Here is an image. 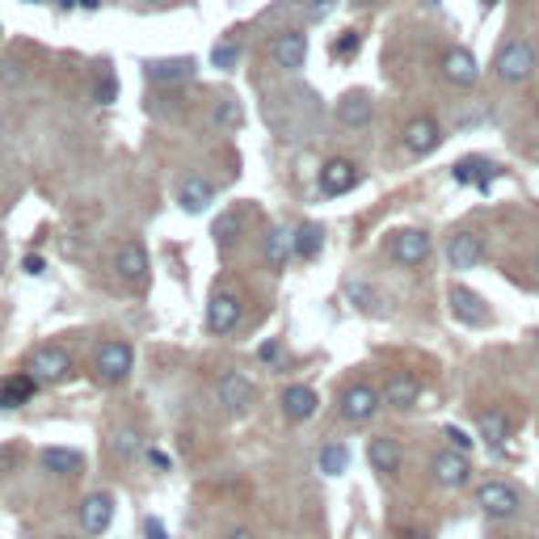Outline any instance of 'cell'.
<instances>
[{"instance_id": "6da1fadb", "label": "cell", "mask_w": 539, "mask_h": 539, "mask_svg": "<svg viewBox=\"0 0 539 539\" xmlns=\"http://www.w3.org/2000/svg\"><path fill=\"white\" fill-rule=\"evenodd\" d=\"M135 371V350L127 341H101L98 354H93V375H98V384H122L127 375Z\"/></svg>"}, {"instance_id": "7a4b0ae2", "label": "cell", "mask_w": 539, "mask_h": 539, "mask_svg": "<svg viewBox=\"0 0 539 539\" xmlns=\"http://www.w3.org/2000/svg\"><path fill=\"white\" fill-rule=\"evenodd\" d=\"M26 371L38 379V384H64L72 379V354L64 346H38V350L26 358Z\"/></svg>"}, {"instance_id": "3957f363", "label": "cell", "mask_w": 539, "mask_h": 539, "mask_svg": "<svg viewBox=\"0 0 539 539\" xmlns=\"http://www.w3.org/2000/svg\"><path fill=\"white\" fill-rule=\"evenodd\" d=\"M497 80H506V85H523V80L531 77L539 67V56H535V47L531 43H506L502 51H497Z\"/></svg>"}, {"instance_id": "277c9868", "label": "cell", "mask_w": 539, "mask_h": 539, "mask_svg": "<svg viewBox=\"0 0 539 539\" xmlns=\"http://www.w3.org/2000/svg\"><path fill=\"white\" fill-rule=\"evenodd\" d=\"M379 405H384V392L379 388H371V384H350L346 392H341V400H337V413L346 421H371L375 413H379Z\"/></svg>"}, {"instance_id": "5b68a950", "label": "cell", "mask_w": 539, "mask_h": 539, "mask_svg": "<svg viewBox=\"0 0 539 539\" xmlns=\"http://www.w3.org/2000/svg\"><path fill=\"white\" fill-rule=\"evenodd\" d=\"M476 506H481L489 518H514L518 506H523V497H518L514 484L489 481V484H481V489H476Z\"/></svg>"}, {"instance_id": "8992f818", "label": "cell", "mask_w": 539, "mask_h": 539, "mask_svg": "<svg viewBox=\"0 0 539 539\" xmlns=\"http://www.w3.org/2000/svg\"><path fill=\"white\" fill-rule=\"evenodd\" d=\"M215 397H220V405L228 409V413H244V409H254L257 388H254V379H249V375L223 371L220 379H215Z\"/></svg>"}, {"instance_id": "52a82bcc", "label": "cell", "mask_w": 539, "mask_h": 539, "mask_svg": "<svg viewBox=\"0 0 539 539\" xmlns=\"http://www.w3.org/2000/svg\"><path fill=\"white\" fill-rule=\"evenodd\" d=\"M270 59H275L278 67H286V72H299L304 59H308V34L304 30L275 34V38H270Z\"/></svg>"}, {"instance_id": "ba28073f", "label": "cell", "mask_w": 539, "mask_h": 539, "mask_svg": "<svg viewBox=\"0 0 539 539\" xmlns=\"http://www.w3.org/2000/svg\"><path fill=\"white\" fill-rule=\"evenodd\" d=\"M400 140H405V152H413V156H430V152H434V148L442 143V131H439V122H434V119L418 114V119H409V122H405Z\"/></svg>"}, {"instance_id": "9c48e42d", "label": "cell", "mask_w": 539, "mask_h": 539, "mask_svg": "<svg viewBox=\"0 0 539 539\" xmlns=\"http://www.w3.org/2000/svg\"><path fill=\"white\" fill-rule=\"evenodd\" d=\"M434 481L447 484V489H463V484L472 481V463H468V455L455 451V447L439 451L434 455Z\"/></svg>"}, {"instance_id": "30bf717a", "label": "cell", "mask_w": 539, "mask_h": 539, "mask_svg": "<svg viewBox=\"0 0 539 539\" xmlns=\"http://www.w3.org/2000/svg\"><path fill=\"white\" fill-rule=\"evenodd\" d=\"M114 270H119L122 283L143 286L148 283V249H143L140 241H127L119 254H114Z\"/></svg>"}, {"instance_id": "8fae6325", "label": "cell", "mask_w": 539, "mask_h": 539, "mask_svg": "<svg viewBox=\"0 0 539 539\" xmlns=\"http://www.w3.org/2000/svg\"><path fill=\"white\" fill-rule=\"evenodd\" d=\"M388 249H392V257H397L400 265H421L430 257V236L421 228H400Z\"/></svg>"}, {"instance_id": "7c38bea8", "label": "cell", "mask_w": 539, "mask_h": 539, "mask_svg": "<svg viewBox=\"0 0 539 539\" xmlns=\"http://www.w3.org/2000/svg\"><path fill=\"white\" fill-rule=\"evenodd\" d=\"M442 77L451 80L460 88H472L481 80V64H476L472 51H463V47H451L447 56H442Z\"/></svg>"}, {"instance_id": "4fadbf2b", "label": "cell", "mask_w": 539, "mask_h": 539, "mask_svg": "<svg viewBox=\"0 0 539 539\" xmlns=\"http://www.w3.org/2000/svg\"><path fill=\"white\" fill-rule=\"evenodd\" d=\"M358 186V169L350 165V161H325L320 165V194H329V199H337V194H350V190Z\"/></svg>"}, {"instance_id": "5bb4252c", "label": "cell", "mask_w": 539, "mask_h": 539, "mask_svg": "<svg viewBox=\"0 0 539 539\" xmlns=\"http://www.w3.org/2000/svg\"><path fill=\"white\" fill-rule=\"evenodd\" d=\"M497 173H502V169H497L489 156H463L460 165L451 169V177L460 186H476V190H489L497 181Z\"/></svg>"}, {"instance_id": "9a60e30c", "label": "cell", "mask_w": 539, "mask_h": 539, "mask_svg": "<svg viewBox=\"0 0 539 539\" xmlns=\"http://www.w3.org/2000/svg\"><path fill=\"white\" fill-rule=\"evenodd\" d=\"M241 325V299L232 295V291H215L207 304V329L211 333H228Z\"/></svg>"}, {"instance_id": "2e32d148", "label": "cell", "mask_w": 539, "mask_h": 539, "mask_svg": "<svg viewBox=\"0 0 539 539\" xmlns=\"http://www.w3.org/2000/svg\"><path fill=\"white\" fill-rule=\"evenodd\" d=\"M114 523V497L110 493H88L80 502V527L85 535H101V531Z\"/></svg>"}, {"instance_id": "e0dca14e", "label": "cell", "mask_w": 539, "mask_h": 539, "mask_svg": "<svg viewBox=\"0 0 539 539\" xmlns=\"http://www.w3.org/2000/svg\"><path fill=\"white\" fill-rule=\"evenodd\" d=\"M367 460H371V468L379 476H397L400 472V442L397 439H388V434H379V439L367 442Z\"/></svg>"}, {"instance_id": "ac0fdd59", "label": "cell", "mask_w": 539, "mask_h": 539, "mask_svg": "<svg viewBox=\"0 0 539 539\" xmlns=\"http://www.w3.org/2000/svg\"><path fill=\"white\" fill-rule=\"evenodd\" d=\"M177 202H181V211H190V215H202V211L215 202V186H211L207 177H186V181L177 186Z\"/></svg>"}, {"instance_id": "d6986e66", "label": "cell", "mask_w": 539, "mask_h": 539, "mask_svg": "<svg viewBox=\"0 0 539 539\" xmlns=\"http://www.w3.org/2000/svg\"><path fill=\"white\" fill-rule=\"evenodd\" d=\"M447 257H451L455 270H476L481 257H484V236H476V232H460V236H451Z\"/></svg>"}, {"instance_id": "ffe728a7", "label": "cell", "mask_w": 539, "mask_h": 539, "mask_svg": "<svg viewBox=\"0 0 539 539\" xmlns=\"http://www.w3.org/2000/svg\"><path fill=\"white\" fill-rule=\"evenodd\" d=\"M451 312H455V320H463V325H484V320H489L484 299L476 295V291H468V286H451Z\"/></svg>"}, {"instance_id": "44dd1931", "label": "cell", "mask_w": 539, "mask_h": 539, "mask_svg": "<svg viewBox=\"0 0 539 539\" xmlns=\"http://www.w3.org/2000/svg\"><path fill=\"white\" fill-rule=\"evenodd\" d=\"M316 392L312 388H304V384H295V388H286L283 392V418L286 421H308L312 413H316Z\"/></svg>"}, {"instance_id": "7402d4cb", "label": "cell", "mask_w": 539, "mask_h": 539, "mask_svg": "<svg viewBox=\"0 0 539 539\" xmlns=\"http://www.w3.org/2000/svg\"><path fill=\"white\" fill-rule=\"evenodd\" d=\"M38 392V379L30 371H17L9 379H0V409H13V405H26V400Z\"/></svg>"}, {"instance_id": "603a6c76", "label": "cell", "mask_w": 539, "mask_h": 539, "mask_svg": "<svg viewBox=\"0 0 539 539\" xmlns=\"http://www.w3.org/2000/svg\"><path fill=\"white\" fill-rule=\"evenodd\" d=\"M418 397H421L418 375H392L384 388V405H392V409H413Z\"/></svg>"}, {"instance_id": "cb8c5ba5", "label": "cell", "mask_w": 539, "mask_h": 539, "mask_svg": "<svg viewBox=\"0 0 539 539\" xmlns=\"http://www.w3.org/2000/svg\"><path fill=\"white\" fill-rule=\"evenodd\" d=\"M38 460H43V468L51 476H77L80 468H85V455L72 451V447H47Z\"/></svg>"}, {"instance_id": "d4e9b609", "label": "cell", "mask_w": 539, "mask_h": 539, "mask_svg": "<svg viewBox=\"0 0 539 539\" xmlns=\"http://www.w3.org/2000/svg\"><path fill=\"white\" fill-rule=\"evenodd\" d=\"M337 122L341 127H367V122H371V98L358 93V88L346 93V98L337 101Z\"/></svg>"}, {"instance_id": "484cf974", "label": "cell", "mask_w": 539, "mask_h": 539, "mask_svg": "<svg viewBox=\"0 0 539 539\" xmlns=\"http://www.w3.org/2000/svg\"><path fill=\"white\" fill-rule=\"evenodd\" d=\"M320 249H325V228H320V223H299V228L291 232V254L295 257L312 262Z\"/></svg>"}, {"instance_id": "4316f807", "label": "cell", "mask_w": 539, "mask_h": 539, "mask_svg": "<svg viewBox=\"0 0 539 539\" xmlns=\"http://www.w3.org/2000/svg\"><path fill=\"white\" fill-rule=\"evenodd\" d=\"M476 430H481L484 447H493V451H497V447L506 442V434H510V421H506V413H502V409H481Z\"/></svg>"}, {"instance_id": "83f0119b", "label": "cell", "mask_w": 539, "mask_h": 539, "mask_svg": "<svg viewBox=\"0 0 539 539\" xmlns=\"http://www.w3.org/2000/svg\"><path fill=\"white\" fill-rule=\"evenodd\" d=\"M190 77H194V59H156V64H148V80H156V85H177V80Z\"/></svg>"}, {"instance_id": "f1b7e54d", "label": "cell", "mask_w": 539, "mask_h": 539, "mask_svg": "<svg viewBox=\"0 0 539 539\" xmlns=\"http://www.w3.org/2000/svg\"><path fill=\"white\" fill-rule=\"evenodd\" d=\"M316 468L325 476H341L346 468H350V451L341 447V442H329V447H320V460H316Z\"/></svg>"}, {"instance_id": "f546056e", "label": "cell", "mask_w": 539, "mask_h": 539, "mask_svg": "<svg viewBox=\"0 0 539 539\" xmlns=\"http://www.w3.org/2000/svg\"><path fill=\"white\" fill-rule=\"evenodd\" d=\"M265 257H270L275 270H283L286 257H291V232H286V228H270V236H265Z\"/></svg>"}, {"instance_id": "4dcf8cb0", "label": "cell", "mask_w": 539, "mask_h": 539, "mask_svg": "<svg viewBox=\"0 0 539 539\" xmlns=\"http://www.w3.org/2000/svg\"><path fill=\"white\" fill-rule=\"evenodd\" d=\"M114 455L131 463L135 455H140V434H135V430H119V434H114Z\"/></svg>"}, {"instance_id": "1f68e13d", "label": "cell", "mask_w": 539, "mask_h": 539, "mask_svg": "<svg viewBox=\"0 0 539 539\" xmlns=\"http://www.w3.org/2000/svg\"><path fill=\"white\" fill-rule=\"evenodd\" d=\"M211 64H215V67H223V72H232V67L241 64V47H236V43L215 47V56H211Z\"/></svg>"}, {"instance_id": "d6a6232c", "label": "cell", "mask_w": 539, "mask_h": 539, "mask_svg": "<svg viewBox=\"0 0 539 539\" xmlns=\"http://www.w3.org/2000/svg\"><path fill=\"white\" fill-rule=\"evenodd\" d=\"M358 51V30H346L341 38H333V56L337 59H350Z\"/></svg>"}, {"instance_id": "836d02e7", "label": "cell", "mask_w": 539, "mask_h": 539, "mask_svg": "<svg viewBox=\"0 0 539 539\" xmlns=\"http://www.w3.org/2000/svg\"><path fill=\"white\" fill-rule=\"evenodd\" d=\"M241 119H244V110L236 101H223L220 110H215V122H220V127H241Z\"/></svg>"}, {"instance_id": "e575fe53", "label": "cell", "mask_w": 539, "mask_h": 539, "mask_svg": "<svg viewBox=\"0 0 539 539\" xmlns=\"http://www.w3.org/2000/svg\"><path fill=\"white\" fill-rule=\"evenodd\" d=\"M442 439L451 442L455 451H463V455L472 451V439H468V434H463V430H460V426H447V430H442Z\"/></svg>"}, {"instance_id": "d590c367", "label": "cell", "mask_w": 539, "mask_h": 539, "mask_svg": "<svg viewBox=\"0 0 539 539\" xmlns=\"http://www.w3.org/2000/svg\"><path fill=\"white\" fill-rule=\"evenodd\" d=\"M257 358L270 363V367H278L283 363V346H278V341H265V346H257Z\"/></svg>"}, {"instance_id": "8d00e7d4", "label": "cell", "mask_w": 539, "mask_h": 539, "mask_svg": "<svg viewBox=\"0 0 539 539\" xmlns=\"http://www.w3.org/2000/svg\"><path fill=\"white\" fill-rule=\"evenodd\" d=\"M143 535H148V539H169V531H165L161 518H143Z\"/></svg>"}, {"instance_id": "74e56055", "label": "cell", "mask_w": 539, "mask_h": 539, "mask_svg": "<svg viewBox=\"0 0 539 539\" xmlns=\"http://www.w3.org/2000/svg\"><path fill=\"white\" fill-rule=\"evenodd\" d=\"M114 93H119V85H114V77L98 80V101H114Z\"/></svg>"}, {"instance_id": "f35d334b", "label": "cell", "mask_w": 539, "mask_h": 539, "mask_svg": "<svg viewBox=\"0 0 539 539\" xmlns=\"http://www.w3.org/2000/svg\"><path fill=\"white\" fill-rule=\"evenodd\" d=\"M350 299H358V308H371V304H375V295H367L358 283H350Z\"/></svg>"}, {"instance_id": "ab89813d", "label": "cell", "mask_w": 539, "mask_h": 539, "mask_svg": "<svg viewBox=\"0 0 539 539\" xmlns=\"http://www.w3.org/2000/svg\"><path fill=\"white\" fill-rule=\"evenodd\" d=\"M26 275H43V257H26Z\"/></svg>"}, {"instance_id": "60d3db41", "label": "cell", "mask_w": 539, "mask_h": 539, "mask_svg": "<svg viewBox=\"0 0 539 539\" xmlns=\"http://www.w3.org/2000/svg\"><path fill=\"white\" fill-rule=\"evenodd\" d=\"M329 5H333V0H312V17H325V13H329Z\"/></svg>"}, {"instance_id": "b9f144b4", "label": "cell", "mask_w": 539, "mask_h": 539, "mask_svg": "<svg viewBox=\"0 0 539 539\" xmlns=\"http://www.w3.org/2000/svg\"><path fill=\"white\" fill-rule=\"evenodd\" d=\"M148 460H152L156 468H169V455L165 451H148Z\"/></svg>"}, {"instance_id": "7bdbcfd3", "label": "cell", "mask_w": 539, "mask_h": 539, "mask_svg": "<svg viewBox=\"0 0 539 539\" xmlns=\"http://www.w3.org/2000/svg\"><path fill=\"white\" fill-rule=\"evenodd\" d=\"M228 539H257V535H254V531H244V527H236Z\"/></svg>"}, {"instance_id": "ee69618b", "label": "cell", "mask_w": 539, "mask_h": 539, "mask_svg": "<svg viewBox=\"0 0 539 539\" xmlns=\"http://www.w3.org/2000/svg\"><path fill=\"white\" fill-rule=\"evenodd\" d=\"M80 5H85V9H98V5H101V0H80Z\"/></svg>"}, {"instance_id": "f6af8a7d", "label": "cell", "mask_w": 539, "mask_h": 539, "mask_svg": "<svg viewBox=\"0 0 539 539\" xmlns=\"http://www.w3.org/2000/svg\"><path fill=\"white\" fill-rule=\"evenodd\" d=\"M535 275H539V257H535Z\"/></svg>"}, {"instance_id": "bcb514c9", "label": "cell", "mask_w": 539, "mask_h": 539, "mask_svg": "<svg viewBox=\"0 0 539 539\" xmlns=\"http://www.w3.org/2000/svg\"><path fill=\"white\" fill-rule=\"evenodd\" d=\"M484 5H497V0H484Z\"/></svg>"}]
</instances>
